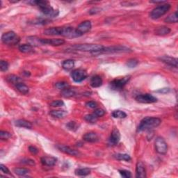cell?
Here are the masks:
<instances>
[{"mask_svg": "<svg viewBox=\"0 0 178 178\" xmlns=\"http://www.w3.org/2000/svg\"><path fill=\"white\" fill-rule=\"evenodd\" d=\"M62 27H51L44 31V34L47 36H61Z\"/></svg>", "mask_w": 178, "mask_h": 178, "instance_id": "obj_19", "label": "cell"}, {"mask_svg": "<svg viewBox=\"0 0 178 178\" xmlns=\"http://www.w3.org/2000/svg\"><path fill=\"white\" fill-rule=\"evenodd\" d=\"M19 50L22 53H30L33 51V47L29 44H23L20 45Z\"/></svg>", "mask_w": 178, "mask_h": 178, "instance_id": "obj_29", "label": "cell"}, {"mask_svg": "<svg viewBox=\"0 0 178 178\" xmlns=\"http://www.w3.org/2000/svg\"><path fill=\"white\" fill-rule=\"evenodd\" d=\"M169 91H170V89H169L168 88H164V89L158 90L157 92H158V93H166Z\"/></svg>", "mask_w": 178, "mask_h": 178, "instance_id": "obj_49", "label": "cell"}, {"mask_svg": "<svg viewBox=\"0 0 178 178\" xmlns=\"http://www.w3.org/2000/svg\"><path fill=\"white\" fill-rule=\"evenodd\" d=\"M90 85L93 88H98L102 85V80L100 76L94 75L90 81Z\"/></svg>", "mask_w": 178, "mask_h": 178, "instance_id": "obj_20", "label": "cell"}, {"mask_svg": "<svg viewBox=\"0 0 178 178\" xmlns=\"http://www.w3.org/2000/svg\"><path fill=\"white\" fill-rule=\"evenodd\" d=\"M49 114L54 118H63L67 116V112L65 110H52L49 112Z\"/></svg>", "mask_w": 178, "mask_h": 178, "instance_id": "obj_22", "label": "cell"}, {"mask_svg": "<svg viewBox=\"0 0 178 178\" xmlns=\"http://www.w3.org/2000/svg\"><path fill=\"white\" fill-rule=\"evenodd\" d=\"M83 139L89 143H96L99 141L98 135L95 132L86 133L83 136Z\"/></svg>", "mask_w": 178, "mask_h": 178, "instance_id": "obj_17", "label": "cell"}, {"mask_svg": "<svg viewBox=\"0 0 178 178\" xmlns=\"http://www.w3.org/2000/svg\"><path fill=\"white\" fill-rule=\"evenodd\" d=\"M11 137V134L9 132L6 131H1L0 132V139L2 140H7Z\"/></svg>", "mask_w": 178, "mask_h": 178, "instance_id": "obj_39", "label": "cell"}, {"mask_svg": "<svg viewBox=\"0 0 178 178\" xmlns=\"http://www.w3.org/2000/svg\"><path fill=\"white\" fill-rule=\"evenodd\" d=\"M115 158L118 160H120V161H129L131 160V157L129 155L127 154H120V153H118V154L114 155V156Z\"/></svg>", "mask_w": 178, "mask_h": 178, "instance_id": "obj_34", "label": "cell"}, {"mask_svg": "<svg viewBox=\"0 0 178 178\" xmlns=\"http://www.w3.org/2000/svg\"><path fill=\"white\" fill-rule=\"evenodd\" d=\"M8 67H9V64L7 61H6L2 60L0 61V70H1L2 72L6 71L8 69Z\"/></svg>", "mask_w": 178, "mask_h": 178, "instance_id": "obj_38", "label": "cell"}, {"mask_svg": "<svg viewBox=\"0 0 178 178\" xmlns=\"http://www.w3.org/2000/svg\"><path fill=\"white\" fill-rule=\"evenodd\" d=\"M72 47H73V49H75V50L81 52H91V54L95 52L101 50L104 46L97 44H80L75 45H74Z\"/></svg>", "mask_w": 178, "mask_h": 178, "instance_id": "obj_5", "label": "cell"}, {"mask_svg": "<svg viewBox=\"0 0 178 178\" xmlns=\"http://www.w3.org/2000/svg\"><path fill=\"white\" fill-rule=\"evenodd\" d=\"M2 41L6 45H16L20 41V37L15 32L10 31L2 35Z\"/></svg>", "mask_w": 178, "mask_h": 178, "instance_id": "obj_7", "label": "cell"}, {"mask_svg": "<svg viewBox=\"0 0 178 178\" xmlns=\"http://www.w3.org/2000/svg\"><path fill=\"white\" fill-rule=\"evenodd\" d=\"M136 177L138 178L146 177V171L144 164L141 161H138L136 167Z\"/></svg>", "mask_w": 178, "mask_h": 178, "instance_id": "obj_16", "label": "cell"}, {"mask_svg": "<svg viewBox=\"0 0 178 178\" xmlns=\"http://www.w3.org/2000/svg\"><path fill=\"white\" fill-rule=\"evenodd\" d=\"M29 152H30L32 155H36L37 153L38 152V150L36 148L34 147V146H29Z\"/></svg>", "mask_w": 178, "mask_h": 178, "instance_id": "obj_47", "label": "cell"}, {"mask_svg": "<svg viewBox=\"0 0 178 178\" xmlns=\"http://www.w3.org/2000/svg\"><path fill=\"white\" fill-rule=\"evenodd\" d=\"M27 42L29 45L33 47H38L42 45V38H39L36 36H29L27 38Z\"/></svg>", "mask_w": 178, "mask_h": 178, "instance_id": "obj_21", "label": "cell"}, {"mask_svg": "<svg viewBox=\"0 0 178 178\" xmlns=\"http://www.w3.org/2000/svg\"><path fill=\"white\" fill-rule=\"evenodd\" d=\"M178 21V17H177V11L173 13L172 14L166 17V18L164 20V22H166V23H177Z\"/></svg>", "mask_w": 178, "mask_h": 178, "instance_id": "obj_27", "label": "cell"}, {"mask_svg": "<svg viewBox=\"0 0 178 178\" xmlns=\"http://www.w3.org/2000/svg\"><path fill=\"white\" fill-rule=\"evenodd\" d=\"M93 114L98 118H100V117H102L105 115V111L103 110L102 109H96L93 112Z\"/></svg>", "mask_w": 178, "mask_h": 178, "instance_id": "obj_40", "label": "cell"}, {"mask_svg": "<svg viewBox=\"0 0 178 178\" xmlns=\"http://www.w3.org/2000/svg\"><path fill=\"white\" fill-rule=\"evenodd\" d=\"M119 173H120V175L123 177L130 178V177H132L131 173H130L129 170H119Z\"/></svg>", "mask_w": 178, "mask_h": 178, "instance_id": "obj_41", "label": "cell"}, {"mask_svg": "<svg viewBox=\"0 0 178 178\" xmlns=\"http://www.w3.org/2000/svg\"><path fill=\"white\" fill-rule=\"evenodd\" d=\"M112 116L115 118H125L127 117V114L123 111H120V110H116V111H114L112 112Z\"/></svg>", "mask_w": 178, "mask_h": 178, "instance_id": "obj_33", "label": "cell"}, {"mask_svg": "<svg viewBox=\"0 0 178 178\" xmlns=\"http://www.w3.org/2000/svg\"><path fill=\"white\" fill-rule=\"evenodd\" d=\"M92 27L91 22L89 20H86V21L82 22V23L79 24L77 27L76 28V31L77 32L80 36L85 34L86 33L89 32L91 30Z\"/></svg>", "mask_w": 178, "mask_h": 178, "instance_id": "obj_11", "label": "cell"}, {"mask_svg": "<svg viewBox=\"0 0 178 178\" xmlns=\"http://www.w3.org/2000/svg\"><path fill=\"white\" fill-rule=\"evenodd\" d=\"M75 175L78 176H86L91 173V169L88 168H78L75 170Z\"/></svg>", "mask_w": 178, "mask_h": 178, "instance_id": "obj_30", "label": "cell"}, {"mask_svg": "<svg viewBox=\"0 0 178 178\" xmlns=\"http://www.w3.org/2000/svg\"><path fill=\"white\" fill-rule=\"evenodd\" d=\"M74 66H75V61L72 59L65 60L62 63L63 68L66 70H70L73 68Z\"/></svg>", "mask_w": 178, "mask_h": 178, "instance_id": "obj_26", "label": "cell"}, {"mask_svg": "<svg viewBox=\"0 0 178 178\" xmlns=\"http://www.w3.org/2000/svg\"><path fill=\"white\" fill-rule=\"evenodd\" d=\"M130 80V76H126L120 79H115L109 84L110 89L113 91H120L127 84Z\"/></svg>", "mask_w": 178, "mask_h": 178, "instance_id": "obj_6", "label": "cell"}, {"mask_svg": "<svg viewBox=\"0 0 178 178\" xmlns=\"http://www.w3.org/2000/svg\"><path fill=\"white\" fill-rule=\"evenodd\" d=\"M86 107L89 108V109H95V108L98 107V104L95 102H93V101H90V102L86 103Z\"/></svg>", "mask_w": 178, "mask_h": 178, "instance_id": "obj_44", "label": "cell"}, {"mask_svg": "<svg viewBox=\"0 0 178 178\" xmlns=\"http://www.w3.org/2000/svg\"><path fill=\"white\" fill-rule=\"evenodd\" d=\"M136 100L138 102L143 104H151L157 102V99L151 94H141L136 97Z\"/></svg>", "mask_w": 178, "mask_h": 178, "instance_id": "obj_10", "label": "cell"}, {"mask_svg": "<svg viewBox=\"0 0 178 178\" xmlns=\"http://www.w3.org/2000/svg\"><path fill=\"white\" fill-rule=\"evenodd\" d=\"M67 129H69L70 130H72V131H75V130L77 129V125L75 122H73V121H71V122H69L67 124Z\"/></svg>", "mask_w": 178, "mask_h": 178, "instance_id": "obj_43", "label": "cell"}, {"mask_svg": "<svg viewBox=\"0 0 178 178\" xmlns=\"http://www.w3.org/2000/svg\"><path fill=\"white\" fill-rule=\"evenodd\" d=\"M6 80H7L9 83H11V84L16 85L17 84H18V83H20L21 79H20L19 77H17L15 75H9L6 77Z\"/></svg>", "mask_w": 178, "mask_h": 178, "instance_id": "obj_31", "label": "cell"}, {"mask_svg": "<svg viewBox=\"0 0 178 178\" xmlns=\"http://www.w3.org/2000/svg\"><path fill=\"white\" fill-rule=\"evenodd\" d=\"M98 118L93 114H88L84 116V120L90 123H95L98 121Z\"/></svg>", "mask_w": 178, "mask_h": 178, "instance_id": "obj_35", "label": "cell"}, {"mask_svg": "<svg viewBox=\"0 0 178 178\" xmlns=\"http://www.w3.org/2000/svg\"><path fill=\"white\" fill-rule=\"evenodd\" d=\"M120 140V133L117 128L112 130L109 137V144L111 145H116Z\"/></svg>", "mask_w": 178, "mask_h": 178, "instance_id": "obj_12", "label": "cell"}, {"mask_svg": "<svg viewBox=\"0 0 178 178\" xmlns=\"http://www.w3.org/2000/svg\"><path fill=\"white\" fill-rule=\"evenodd\" d=\"M15 87H16V89L20 93L26 95L29 93V89L27 86L25 85L23 83H18L15 85Z\"/></svg>", "mask_w": 178, "mask_h": 178, "instance_id": "obj_25", "label": "cell"}, {"mask_svg": "<svg viewBox=\"0 0 178 178\" xmlns=\"http://www.w3.org/2000/svg\"><path fill=\"white\" fill-rule=\"evenodd\" d=\"M50 106L53 107H61L64 106V102L62 100H55L50 103Z\"/></svg>", "mask_w": 178, "mask_h": 178, "instance_id": "obj_42", "label": "cell"}, {"mask_svg": "<svg viewBox=\"0 0 178 178\" xmlns=\"http://www.w3.org/2000/svg\"><path fill=\"white\" fill-rule=\"evenodd\" d=\"M15 126L19 127H24L27 128V129H31L32 127V124L29 121L24 120V119H20L15 122Z\"/></svg>", "mask_w": 178, "mask_h": 178, "instance_id": "obj_23", "label": "cell"}, {"mask_svg": "<svg viewBox=\"0 0 178 178\" xmlns=\"http://www.w3.org/2000/svg\"><path fill=\"white\" fill-rule=\"evenodd\" d=\"M150 2L151 3H154V4H161L166 3V2L165 1H151Z\"/></svg>", "mask_w": 178, "mask_h": 178, "instance_id": "obj_50", "label": "cell"}, {"mask_svg": "<svg viewBox=\"0 0 178 178\" xmlns=\"http://www.w3.org/2000/svg\"><path fill=\"white\" fill-rule=\"evenodd\" d=\"M57 159L54 157H43L41 158V163L43 166H54L56 164Z\"/></svg>", "mask_w": 178, "mask_h": 178, "instance_id": "obj_18", "label": "cell"}, {"mask_svg": "<svg viewBox=\"0 0 178 178\" xmlns=\"http://www.w3.org/2000/svg\"><path fill=\"white\" fill-rule=\"evenodd\" d=\"M161 120L159 118L156 117H145L142 120L139 124L137 132H143L146 130H152L161 124Z\"/></svg>", "mask_w": 178, "mask_h": 178, "instance_id": "obj_1", "label": "cell"}, {"mask_svg": "<svg viewBox=\"0 0 178 178\" xmlns=\"http://www.w3.org/2000/svg\"><path fill=\"white\" fill-rule=\"evenodd\" d=\"M55 87L56 89H59V90H64L67 89V88H69L70 86L68 84V83L65 82H57L55 84Z\"/></svg>", "mask_w": 178, "mask_h": 178, "instance_id": "obj_36", "label": "cell"}, {"mask_svg": "<svg viewBox=\"0 0 178 178\" xmlns=\"http://www.w3.org/2000/svg\"><path fill=\"white\" fill-rule=\"evenodd\" d=\"M33 5L38 6L39 7L41 12L45 15L51 17H56L58 15V11L55 10L52 6L49 5V2L47 1H34Z\"/></svg>", "mask_w": 178, "mask_h": 178, "instance_id": "obj_3", "label": "cell"}, {"mask_svg": "<svg viewBox=\"0 0 178 178\" xmlns=\"http://www.w3.org/2000/svg\"><path fill=\"white\" fill-rule=\"evenodd\" d=\"M155 149L160 155H165L168 151V145L164 138L158 136L155 140Z\"/></svg>", "mask_w": 178, "mask_h": 178, "instance_id": "obj_8", "label": "cell"}, {"mask_svg": "<svg viewBox=\"0 0 178 178\" xmlns=\"http://www.w3.org/2000/svg\"><path fill=\"white\" fill-rule=\"evenodd\" d=\"M132 50L129 47L125 46H111V47H104L100 51L95 52L91 53L93 56H99L105 54H114V53H130L132 52Z\"/></svg>", "mask_w": 178, "mask_h": 178, "instance_id": "obj_2", "label": "cell"}, {"mask_svg": "<svg viewBox=\"0 0 178 178\" xmlns=\"http://www.w3.org/2000/svg\"><path fill=\"white\" fill-rule=\"evenodd\" d=\"M71 77L74 82L79 83L83 82L88 77V73L84 69H75L72 72Z\"/></svg>", "mask_w": 178, "mask_h": 178, "instance_id": "obj_9", "label": "cell"}, {"mask_svg": "<svg viewBox=\"0 0 178 178\" xmlns=\"http://www.w3.org/2000/svg\"><path fill=\"white\" fill-rule=\"evenodd\" d=\"M139 64V61L136 59V58H131V59H129L127 61V67H131V68H133V67H135L138 66Z\"/></svg>", "mask_w": 178, "mask_h": 178, "instance_id": "obj_37", "label": "cell"}, {"mask_svg": "<svg viewBox=\"0 0 178 178\" xmlns=\"http://www.w3.org/2000/svg\"><path fill=\"white\" fill-rule=\"evenodd\" d=\"M61 94V95L63 97H64V98H71V97L75 96V91L73 89H70V87H69V88H67V89H64V90H62Z\"/></svg>", "mask_w": 178, "mask_h": 178, "instance_id": "obj_28", "label": "cell"}, {"mask_svg": "<svg viewBox=\"0 0 178 178\" xmlns=\"http://www.w3.org/2000/svg\"><path fill=\"white\" fill-rule=\"evenodd\" d=\"M66 41L64 39H60V38H52V39H44L42 38V44L44 45H49L52 46H60L64 45Z\"/></svg>", "mask_w": 178, "mask_h": 178, "instance_id": "obj_13", "label": "cell"}, {"mask_svg": "<svg viewBox=\"0 0 178 178\" xmlns=\"http://www.w3.org/2000/svg\"><path fill=\"white\" fill-rule=\"evenodd\" d=\"M29 172H30V170L27 168H16L14 169V173L19 176H25V175L29 174Z\"/></svg>", "mask_w": 178, "mask_h": 178, "instance_id": "obj_32", "label": "cell"}, {"mask_svg": "<svg viewBox=\"0 0 178 178\" xmlns=\"http://www.w3.org/2000/svg\"><path fill=\"white\" fill-rule=\"evenodd\" d=\"M58 150L61 152L66 153L67 155H71V156H79L80 155V153L79 151L75 150L73 149V148L68 147V146L66 145H59L57 146Z\"/></svg>", "mask_w": 178, "mask_h": 178, "instance_id": "obj_15", "label": "cell"}, {"mask_svg": "<svg viewBox=\"0 0 178 178\" xmlns=\"http://www.w3.org/2000/svg\"><path fill=\"white\" fill-rule=\"evenodd\" d=\"M0 168H1V171L2 173H5V174H10V170H8V168L6 167V166H4V164H1V165H0Z\"/></svg>", "mask_w": 178, "mask_h": 178, "instance_id": "obj_46", "label": "cell"}, {"mask_svg": "<svg viewBox=\"0 0 178 178\" xmlns=\"http://www.w3.org/2000/svg\"><path fill=\"white\" fill-rule=\"evenodd\" d=\"M100 10L98 8H92V9L90 10L89 13L90 14H96V13L100 12Z\"/></svg>", "mask_w": 178, "mask_h": 178, "instance_id": "obj_48", "label": "cell"}, {"mask_svg": "<svg viewBox=\"0 0 178 178\" xmlns=\"http://www.w3.org/2000/svg\"><path fill=\"white\" fill-rule=\"evenodd\" d=\"M161 62L168 65V66L177 67V59L176 58H173L170 56H163L159 58Z\"/></svg>", "mask_w": 178, "mask_h": 178, "instance_id": "obj_14", "label": "cell"}, {"mask_svg": "<svg viewBox=\"0 0 178 178\" xmlns=\"http://www.w3.org/2000/svg\"><path fill=\"white\" fill-rule=\"evenodd\" d=\"M22 163H23L24 164H27V165H29V166H34L35 165V162L32 159H23L22 161Z\"/></svg>", "mask_w": 178, "mask_h": 178, "instance_id": "obj_45", "label": "cell"}, {"mask_svg": "<svg viewBox=\"0 0 178 178\" xmlns=\"http://www.w3.org/2000/svg\"><path fill=\"white\" fill-rule=\"evenodd\" d=\"M170 29L166 26L159 27L155 30V34L158 36H165L170 33Z\"/></svg>", "mask_w": 178, "mask_h": 178, "instance_id": "obj_24", "label": "cell"}, {"mask_svg": "<svg viewBox=\"0 0 178 178\" xmlns=\"http://www.w3.org/2000/svg\"><path fill=\"white\" fill-rule=\"evenodd\" d=\"M170 4L168 3H165L161 4L157 7L155 8L152 11H151L150 13V17L152 20H157L159 19V17L163 16L167 13L168 11L170 9Z\"/></svg>", "mask_w": 178, "mask_h": 178, "instance_id": "obj_4", "label": "cell"}]
</instances>
